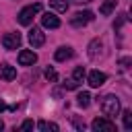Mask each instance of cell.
I'll return each instance as SVG.
<instances>
[{
	"label": "cell",
	"mask_w": 132,
	"mask_h": 132,
	"mask_svg": "<svg viewBox=\"0 0 132 132\" xmlns=\"http://www.w3.org/2000/svg\"><path fill=\"white\" fill-rule=\"evenodd\" d=\"M33 126H35V124H33L31 120H25V122L21 124V130H33Z\"/></svg>",
	"instance_id": "cell-22"
},
{
	"label": "cell",
	"mask_w": 132,
	"mask_h": 132,
	"mask_svg": "<svg viewBox=\"0 0 132 132\" xmlns=\"http://www.w3.org/2000/svg\"><path fill=\"white\" fill-rule=\"evenodd\" d=\"M39 10H41V4H39V2L31 4V6H25V8L16 14V21H19L21 25H31V23H33V16H35Z\"/></svg>",
	"instance_id": "cell-2"
},
{
	"label": "cell",
	"mask_w": 132,
	"mask_h": 132,
	"mask_svg": "<svg viewBox=\"0 0 132 132\" xmlns=\"http://www.w3.org/2000/svg\"><path fill=\"white\" fill-rule=\"evenodd\" d=\"M37 128L41 130V132H58V124H54V122H45V120H41V122H37Z\"/></svg>",
	"instance_id": "cell-15"
},
{
	"label": "cell",
	"mask_w": 132,
	"mask_h": 132,
	"mask_svg": "<svg viewBox=\"0 0 132 132\" xmlns=\"http://www.w3.org/2000/svg\"><path fill=\"white\" fill-rule=\"evenodd\" d=\"M130 64H132V58H128V56L120 60V68H122V70H128V68H130Z\"/></svg>",
	"instance_id": "cell-20"
},
{
	"label": "cell",
	"mask_w": 132,
	"mask_h": 132,
	"mask_svg": "<svg viewBox=\"0 0 132 132\" xmlns=\"http://www.w3.org/2000/svg\"><path fill=\"white\" fill-rule=\"evenodd\" d=\"M37 62V54L31 50H21L19 52V64L21 66H33Z\"/></svg>",
	"instance_id": "cell-8"
},
{
	"label": "cell",
	"mask_w": 132,
	"mask_h": 132,
	"mask_svg": "<svg viewBox=\"0 0 132 132\" xmlns=\"http://www.w3.org/2000/svg\"><path fill=\"white\" fill-rule=\"evenodd\" d=\"M2 109H6V105H4V101H0V111H2Z\"/></svg>",
	"instance_id": "cell-23"
},
{
	"label": "cell",
	"mask_w": 132,
	"mask_h": 132,
	"mask_svg": "<svg viewBox=\"0 0 132 132\" xmlns=\"http://www.w3.org/2000/svg\"><path fill=\"white\" fill-rule=\"evenodd\" d=\"M21 33H6L4 37H2V45H4V50H19L21 47Z\"/></svg>",
	"instance_id": "cell-5"
},
{
	"label": "cell",
	"mask_w": 132,
	"mask_h": 132,
	"mask_svg": "<svg viewBox=\"0 0 132 132\" xmlns=\"http://www.w3.org/2000/svg\"><path fill=\"white\" fill-rule=\"evenodd\" d=\"M2 128H4V122H2V120H0V130H2Z\"/></svg>",
	"instance_id": "cell-24"
},
{
	"label": "cell",
	"mask_w": 132,
	"mask_h": 132,
	"mask_svg": "<svg viewBox=\"0 0 132 132\" xmlns=\"http://www.w3.org/2000/svg\"><path fill=\"white\" fill-rule=\"evenodd\" d=\"M120 99L116 97V95H105L103 99H101V111L107 116V118H113V116H118L120 113Z\"/></svg>",
	"instance_id": "cell-1"
},
{
	"label": "cell",
	"mask_w": 132,
	"mask_h": 132,
	"mask_svg": "<svg viewBox=\"0 0 132 132\" xmlns=\"http://www.w3.org/2000/svg\"><path fill=\"white\" fill-rule=\"evenodd\" d=\"M91 128L95 132H113L116 130V124L109 120V118H95L91 122Z\"/></svg>",
	"instance_id": "cell-3"
},
{
	"label": "cell",
	"mask_w": 132,
	"mask_h": 132,
	"mask_svg": "<svg viewBox=\"0 0 132 132\" xmlns=\"http://www.w3.org/2000/svg\"><path fill=\"white\" fill-rule=\"evenodd\" d=\"M43 74H45V78H47V80H50V82H56V80H58V72H56V70H54V68H52V66H47V68H45V72H43Z\"/></svg>",
	"instance_id": "cell-19"
},
{
	"label": "cell",
	"mask_w": 132,
	"mask_h": 132,
	"mask_svg": "<svg viewBox=\"0 0 132 132\" xmlns=\"http://www.w3.org/2000/svg\"><path fill=\"white\" fill-rule=\"evenodd\" d=\"M85 76H87V72H85V68H82V66H76V68H74V72H72V80L80 85Z\"/></svg>",
	"instance_id": "cell-17"
},
{
	"label": "cell",
	"mask_w": 132,
	"mask_h": 132,
	"mask_svg": "<svg viewBox=\"0 0 132 132\" xmlns=\"http://www.w3.org/2000/svg\"><path fill=\"white\" fill-rule=\"evenodd\" d=\"M101 56H103V41L101 39H93L89 43V58L91 60H97Z\"/></svg>",
	"instance_id": "cell-9"
},
{
	"label": "cell",
	"mask_w": 132,
	"mask_h": 132,
	"mask_svg": "<svg viewBox=\"0 0 132 132\" xmlns=\"http://www.w3.org/2000/svg\"><path fill=\"white\" fill-rule=\"evenodd\" d=\"M50 6L56 12H66L68 6H70V0H50Z\"/></svg>",
	"instance_id": "cell-14"
},
{
	"label": "cell",
	"mask_w": 132,
	"mask_h": 132,
	"mask_svg": "<svg viewBox=\"0 0 132 132\" xmlns=\"http://www.w3.org/2000/svg\"><path fill=\"white\" fill-rule=\"evenodd\" d=\"M105 80H107L105 72H99V70H91L89 76H87V82H89L93 89H99L101 85H105Z\"/></svg>",
	"instance_id": "cell-6"
},
{
	"label": "cell",
	"mask_w": 132,
	"mask_h": 132,
	"mask_svg": "<svg viewBox=\"0 0 132 132\" xmlns=\"http://www.w3.org/2000/svg\"><path fill=\"white\" fill-rule=\"evenodd\" d=\"M41 25H43L45 29H58V27H60V19H58L54 12H45V14L41 16Z\"/></svg>",
	"instance_id": "cell-10"
},
{
	"label": "cell",
	"mask_w": 132,
	"mask_h": 132,
	"mask_svg": "<svg viewBox=\"0 0 132 132\" xmlns=\"http://www.w3.org/2000/svg\"><path fill=\"white\" fill-rule=\"evenodd\" d=\"M122 120H124V128H126V130H132V111H130V109H124Z\"/></svg>",
	"instance_id": "cell-18"
},
{
	"label": "cell",
	"mask_w": 132,
	"mask_h": 132,
	"mask_svg": "<svg viewBox=\"0 0 132 132\" xmlns=\"http://www.w3.org/2000/svg\"><path fill=\"white\" fill-rule=\"evenodd\" d=\"M64 89H68V91H74V89H78V82H74L72 78H68V80L64 82Z\"/></svg>",
	"instance_id": "cell-21"
},
{
	"label": "cell",
	"mask_w": 132,
	"mask_h": 132,
	"mask_svg": "<svg viewBox=\"0 0 132 132\" xmlns=\"http://www.w3.org/2000/svg\"><path fill=\"white\" fill-rule=\"evenodd\" d=\"M27 37H29V43H31L33 47H41V45L45 43V35H43V31L37 29V27H33Z\"/></svg>",
	"instance_id": "cell-7"
},
{
	"label": "cell",
	"mask_w": 132,
	"mask_h": 132,
	"mask_svg": "<svg viewBox=\"0 0 132 132\" xmlns=\"http://www.w3.org/2000/svg\"><path fill=\"white\" fill-rule=\"evenodd\" d=\"M76 103H78L80 107H89V103H91V93H87V91L78 93V97H76Z\"/></svg>",
	"instance_id": "cell-16"
},
{
	"label": "cell",
	"mask_w": 132,
	"mask_h": 132,
	"mask_svg": "<svg viewBox=\"0 0 132 132\" xmlns=\"http://www.w3.org/2000/svg\"><path fill=\"white\" fill-rule=\"evenodd\" d=\"M116 4H118V0H103V4L99 6V12H101L103 16H109V14L116 10Z\"/></svg>",
	"instance_id": "cell-13"
},
{
	"label": "cell",
	"mask_w": 132,
	"mask_h": 132,
	"mask_svg": "<svg viewBox=\"0 0 132 132\" xmlns=\"http://www.w3.org/2000/svg\"><path fill=\"white\" fill-rule=\"evenodd\" d=\"M89 2H91V0H89Z\"/></svg>",
	"instance_id": "cell-25"
},
{
	"label": "cell",
	"mask_w": 132,
	"mask_h": 132,
	"mask_svg": "<svg viewBox=\"0 0 132 132\" xmlns=\"http://www.w3.org/2000/svg\"><path fill=\"white\" fill-rule=\"evenodd\" d=\"M0 78H4V80H12V78H16V70H14V66L2 62V64H0Z\"/></svg>",
	"instance_id": "cell-11"
},
{
	"label": "cell",
	"mask_w": 132,
	"mask_h": 132,
	"mask_svg": "<svg viewBox=\"0 0 132 132\" xmlns=\"http://www.w3.org/2000/svg\"><path fill=\"white\" fill-rule=\"evenodd\" d=\"M72 47H68V45H64V47H58L56 50V54H54V58L58 60V62H64V60H68V58H72Z\"/></svg>",
	"instance_id": "cell-12"
},
{
	"label": "cell",
	"mask_w": 132,
	"mask_h": 132,
	"mask_svg": "<svg viewBox=\"0 0 132 132\" xmlns=\"http://www.w3.org/2000/svg\"><path fill=\"white\" fill-rule=\"evenodd\" d=\"M95 19V14L91 12V10H82V12H74L72 14V19H70V25H74V27H82V25H87V23H91Z\"/></svg>",
	"instance_id": "cell-4"
}]
</instances>
